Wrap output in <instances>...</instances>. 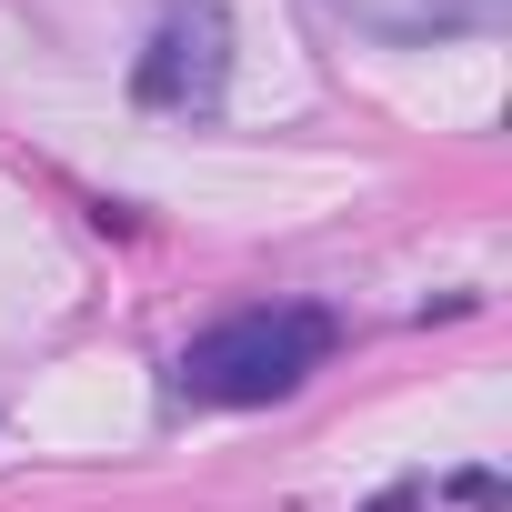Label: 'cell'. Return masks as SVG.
I'll return each instance as SVG.
<instances>
[{
    "label": "cell",
    "instance_id": "1",
    "mask_svg": "<svg viewBox=\"0 0 512 512\" xmlns=\"http://www.w3.org/2000/svg\"><path fill=\"white\" fill-rule=\"evenodd\" d=\"M342 352V322L312 312V302H262V312H231L211 322L181 362H171V392L181 402H221V412H251V402H282L302 392L322 362Z\"/></svg>",
    "mask_w": 512,
    "mask_h": 512
},
{
    "label": "cell",
    "instance_id": "2",
    "mask_svg": "<svg viewBox=\"0 0 512 512\" xmlns=\"http://www.w3.org/2000/svg\"><path fill=\"white\" fill-rule=\"evenodd\" d=\"M221 71H231L221 0H161V31H151L131 91H141L151 111H211V101H221Z\"/></svg>",
    "mask_w": 512,
    "mask_h": 512
}]
</instances>
